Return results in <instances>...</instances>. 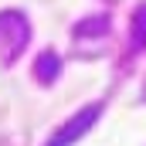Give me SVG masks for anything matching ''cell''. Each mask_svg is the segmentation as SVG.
Instances as JSON below:
<instances>
[{
	"mask_svg": "<svg viewBox=\"0 0 146 146\" xmlns=\"http://www.w3.org/2000/svg\"><path fill=\"white\" fill-rule=\"evenodd\" d=\"M129 41H133V48H146V7H139V10H136V17H133Z\"/></svg>",
	"mask_w": 146,
	"mask_h": 146,
	"instance_id": "cell-4",
	"label": "cell"
},
{
	"mask_svg": "<svg viewBox=\"0 0 146 146\" xmlns=\"http://www.w3.org/2000/svg\"><path fill=\"white\" fill-rule=\"evenodd\" d=\"M27 37H31V27L17 10L0 14V54H3V61H14L21 54V48L27 44Z\"/></svg>",
	"mask_w": 146,
	"mask_h": 146,
	"instance_id": "cell-1",
	"label": "cell"
},
{
	"mask_svg": "<svg viewBox=\"0 0 146 146\" xmlns=\"http://www.w3.org/2000/svg\"><path fill=\"white\" fill-rule=\"evenodd\" d=\"M99 115H102V106H99V102H95V106H85L82 112H75V115H72V119H68V122H65V126H61L44 146H72L75 139H82V136L99 122Z\"/></svg>",
	"mask_w": 146,
	"mask_h": 146,
	"instance_id": "cell-2",
	"label": "cell"
},
{
	"mask_svg": "<svg viewBox=\"0 0 146 146\" xmlns=\"http://www.w3.org/2000/svg\"><path fill=\"white\" fill-rule=\"evenodd\" d=\"M58 72H61V58H58L54 51L37 54V61H34V75H37V82H41V85L54 82V78H58Z\"/></svg>",
	"mask_w": 146,
	"mask_h": 146,
	"instance_id": "cell-3",
	"label": "cell"
}]
</instances>
